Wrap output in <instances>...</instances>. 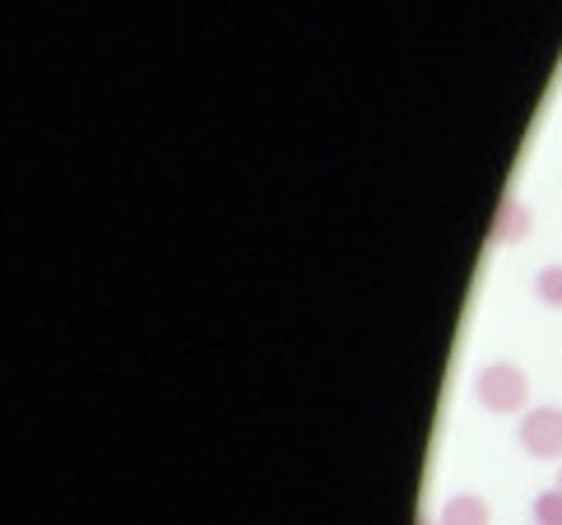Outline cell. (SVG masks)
<instances>
[{
	"label": "cell",
	"mask_w": 562,
	"mask_h": 525,
	"mask_svg": "<svg viewBox=\"0 0 562 525\" xmlns=\"http://www.w3.org/2000/svg\"><path fill=\"white\" fill-rule=\"evenodd\" d=\"M474 400L488 414H502V418L526 414L530 410V377H526V368H516V362H488V368H479Z\"/></svg>",
	"instance_id": "1"
},
{
	"label": "cell",
	"mask_w": 562,
	"mask_h": 525,
	"mask_svg": "<svg viewBox=\"0 0 562 525\" xmlns=\"http://www.w3.org/2000/svg\"><path fill=\"white\" fill-rule=\"evenodd\" d=\"M516 442L530 460H558L562 456V410L558 405H535L520 414Z\"/></svg>",
	"instance_id": "2"
},
{
	"label": "cell",
	"mask_w": 562,
	"mask_h": 525,
	"mask_svg": "<svg viewBox=\"0 0 562 525\" xmlns=\"http://www.w3.org/2000/svg\"><path fill=\"white\" fill-rule=\"evenodd\" d=\"M535 233V210L526 200H502L497 214H493V242L497 247H516V242H526Z\"/></svg>",
	"instance_id": "3"
},
{
	"label": "cell",
	"mask_w": 562,
	"mask_h": 525,
	"mask_svg": "<svg viewBox=\"0 0 562 525\" xmlns=\"http://www.w3.org/2000/svg\"><path fill=\"white\" fill-rule=\"evenodd\" d=\"M437 525H493V507H488V498H479V493H451L441 502Z\"/></svg>",
	"instance_id": "4"
},
{
	"label": "cell",
	"mask_w": 562,
	"mask_h": 525,
	"mask_svg": "<svg viewBox=\"0 0 562 525\" xmlns=\"http://www.w3.org/2000/svg\"><path fill=\"white\" fill-rule=\"evenodd\" d=\"M535 298H539V308L562 312V266H544L535 275Z\"/></svg>",
	"instance_id": "5"
},
{
	"label": "cell",
	"mask_w": 562,
	"mask_h": 525,
	"mask_svg": "<svg viewBox=\"0 0 562 525\" xmlns=\"http://www.w3.org/2000/svg\"><path fill=\"white\" fill-rule=\"evenodd\" d=\"M530 516H535V525H562V489H544V493H539Z\"/></svg>",
	"instance_id": "6"
},
{
	"label": "cell",
	"mask_w": 562,
	"mask_h": 525,
	"mask_svg": "<svg viewBox=\"0 0 562 525\" xmlns=\"http://www.w3.org/2000/svg\"><path fill=\"white\" fill-rule=\"evenodd\" d=\"M414 525H437V516H418V521H414Z\"/></svg>",
	"instance_id": "7"
},
{
	"label": "cell",
	"mask_w": 562,
	"mask_h": 525,
	"mask_svg": "<svg viewBox=\"0 0 562 525\" xmlns=\"http://www.w3.org/2000/svg\"><path fill=\"white\" fill-rule=\"evenodd\" d=\"M558 489H562V474H558Z\"/></svg>",
	"instance_id": "8"
}]
</instances>
